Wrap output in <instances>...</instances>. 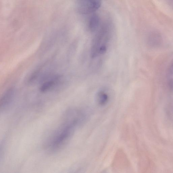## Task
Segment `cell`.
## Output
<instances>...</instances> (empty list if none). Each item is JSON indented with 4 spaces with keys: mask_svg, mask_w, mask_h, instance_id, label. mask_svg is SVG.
<instances>
[{
    "mask_svg": "<svg viewBox=\"0 0 173 173\" xmlns=\"http://www.w3.org/2000/svg\"><path fill=\"white\" fill-rule=\"evenodd\" d=\"M113 32V25L110 21H106L101 24L91 43V58L95 59L106 52L112 39Z\"/></svg>",
    "mask_w": 173,
    "mask_h": 173,
    "instance_id": "7a4b0ae2",
    "label": "cell"
},
{
    "mask_svg": "<svg viewBox=\"0 0 173 173\" xmlns=\"http://www.w3.org/2000/svg\"><path fill=\"white\" fill-rule=\"evenodd\" d=\"M102 0H76V9L81 15L94 13L101 7Z\"/></svg>",
    "mask_w": 173,
    "mask_h": 173,
    "instance_id": "3957f363",
    "label": "cell"
},
{
    "mask_svg": "<svg viewBox=\"0 0 173 173\" xmlns=\"http://www.w3.org/2000/svg\"><path fill=\"white\" fill-rule=\"evenodd\" d=\"M14 93V89L11 88L3 95L0 101V111L1 112L4 113L9 110L13 102Z\"/></svg>",
    "mask_w": 173,
    "mask_h": 173,
    "instance_id": "277c9868",
    "label": "cell"
},
{
    "mask_svg": "<svg viewBox=\"0 0 173 173\" xmlns=\"http://www.w3.org/2000/svg\"><path fill=\"white\" fill-rule=\"evenodd\" d=\"M87 25L88 29L90 31L92 32H96L101 25L100 16L95 13L91 14Z\"/></svg>",
    "mask_w": 173,
    "mask_h": 173,
    "instance_id": "52a82bcc",
    "label": "cell"
},
{
    "mask_svg": "<svg viewBox=\"0 0 173 173\" xmlns=\"http://www.w3.org/2000/svg\"><path fill=\"white\" fill-rule=\"evenodd\" d=\"M96 100L98 104L100 106H106L109 102V93L106 89H101L98 91L96 95Z\"/></svg>",
    "mask_w": 173,
    "mask_h": 173,
    "instance_id": "8992f818",
    "label": "cell"
},
{
    "mask_svg": "<svg viewBox=\"0 0 173 173\" xmlns=\"http://www.w3.org/2000/svg\"><path fill=\"white\" fill-rule=\"evenodd\" d=\"M86 117L83 110L73 109L68 110L64 115L59 126L50 138L48 147L52 152L63 148L69 141L74 133Z\"/></svg>",
    "mask_w": 173,
    "mask_h": 173,
    "instance_id": "6da1fadb",
    "label": "cell"
},
{
    "mask_svg": "<svg viewBox=\"0 0 173 173\" xmlns=\"http://www.w3.org/2000/svg\"><path fill=\"white\" fill-rule=\"evenodd\" d=\"M170 5L173 6V0H166Z\"/></svg>",
    "mask_w": 173,
    "mask_h": 173,
    "instance_id": "9c48e42d",
    "label": "cell"
},
{
    "mask_svg": "<svg viewBox=\"0 0 173 173\" xmlns=\"http://www.w3.org/2000/svg\"><path fill=\"white\" fill-rule=\"evenodd\" d=\"M148 40L149 42L151 45H158L161 41V36L157 32H152L148 36Z\"/></svg>",
    "mask_w": 173,
    "mask_h": 173,
    "instance_id": "ba28073f",
    "label": "cell"
},
{
    "mask_svg": "<svg viewBox=\"0 0 173 173\" xmlns=\"http://www.w3.org/2000/svg\"><path fill=\"white\" fill-rule=\"evenodd\" d=\"M60 79V76H56L52 77L48 80H46L41 86L40 90L43 93L48 92L58 84Z\"/></svg>",
    "mask_w": 173,
    "mask_h": 173,
    "instance_id": "5b68a950",
    "label": "cell"
}]
</instances>
